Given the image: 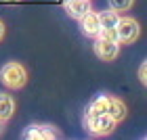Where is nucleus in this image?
I'll list each match as a JSON object with an SVG mask.
<instances>
[{"label": "nucleus", "mask_w": 147, "mask_h": 140, "mask_svg": "<svg viewBox=\"0 0 147 140\" xmlns=\"http://www.w3.org/2000/svg\"><path fill=\"white\" fill-rule=\"evenodd\" d=\"M0 82L9 90H19L28 82V69L17 61H9L0 67Z\"/></svg>", "instance_id": "nucleus-1"}, {"label": "nucleus", "mask_w": 147, "mask_h": 140, "mask_svg": "<svg viewBox=\"0 0 147 140\" xmlns=\"http://www.w3.org/2000/svg\"><path fill=\"white\" fill-rule=\"evenodd\" d=\"M84 123L92 136H109L118 128V121L107 113H97V115H84Z\"/></svg>", "instance_id": "nucleus-2"}, {"label": "nucleus", "mask_w": 147, "mask_h": 140, "mask_svg": "<svg viewBox=\"0 0 147 140\" xmlns=\"http://www.w3.org/2000/svg\"><path fill=\"white\" fill-rule=\"evenodd\" d=\"M116 31H118V42L120 44H135L139 40V36H141V25L132 17H120L118 25H116Z\"/></svg>", "instance_id": "nucleus-3"}, {"label": "nucleus", "mask_w": 147, "mask_h": 140, "mask_svg": "<svg viewBox=\"0 0 147 140\" xmlns=\"http://www.w3.org/2000/svg\"><path fill=\"white\" fill-rule=\"evenodd\" d=\"M120 42H113V40H105V38H99L95 36V42H92V50L95 55L101 59V61H116L118 55H120Z\"/></svg>", "instance_id": "nucleus-4"}, {"label": "nucleus", "mask_w": 147, "mask_h": 140, "mask_svg": "<svg viewBox=\"0 0 147 140\" xmlns=\"http://www.w3.org/2000/svg\"><path fill=\"white\" fill-rule=\"evenodd\" d=\"M23 138L25 140H53V138H61V132L49 123H34L23 132Z\"/></svg>", "instance_id": "nucleus-5"}, {"label": "nucleus", "mask_w": 147, "mask_h": 140, "mask_svg": "<svg viewBox=\"0 0 147 140\" xmlns=\"http://www.w3.org/2000/svg\"><path fill=\"white\" fill-rule=\"evenodd\" d=\"M80 21V29H82L84 36L88 38H95L99 34V29H101V23H99V13L97 11H88L82 19H78Z\"/></svg>", "instance_id": "nucleus-6"}, {"label": "nucleus", "mask_w": 147, "mask_h": 140, "mask_svg": "<svg viewBox=\"0 0 147 140\" xmlns=\"http://www.w3.org/2000/svg\"><path fill=\"white\" fill-rule=\"evenodd\" d=\"M63 6H65V13L78 21L88 11H92V0H67V2H63Z\"/></svg>", "instance_id": "nucleus-7"}, {"label": "nucleus", "mask_w": 147, "mask_h": 140, "mask_svg": "<svg viewBox=\"0 0 147 140\" xmlns=\"http://www.w3.org/2000/svg\"><path fill=\"white\" fill-rule=\"evenodd\" d=\"M105 113H107V115H111V117L120 123L126 115H128V109H126V105H124L122 98L109 96V94H107V111H105Z\"/></svg>", "instance_id": "nucleus-8"}, {"label": "nucleus", "mask_w": 147, "mask_h": 140, "mask_svg": "<svg viewBox=\"0 0 147 140\" xmlns=\"http://www.w3.org/2000/svg\"><path fill=\"white\" fill-rule=\"evenodd\" d=\"M13 115H15V98L6 92H0V119L6 123Z\"/></svg>", "instance_id": "nucleus-9"}, {"label": "nucleus", "mask_w": 147, "mask_h": 140, "mask_svg": "<svg viewBox=\"0 0 147 140\" xmlns=\"http://www.w3.org/2000/svg\"><path fill=\"white\" fill-rule=\"evenodd\" d=\"M107 111V94H97L86 107L84 115H97V113H105Z\"/></svg>", "instance_id": "nucleus-10"}, {"label": "nucleus", "mask_w": 147, "mask_h": 140, "mask_svg": "<svg viewBox=\"0 0 147 140\" xmlns=\"http://www.w3.org/2000/svg\"><path fill=\"white\" fill-rule=\"evenodd\" d=\"M118 19H120V13L116 11H103V13H99V23H101V29H107V27H116L118 25Z\"/></svg>", "instance_id": "nucleus-11"}, {"label": "nucleus", "mask_w": 147, "mask_h": 140, "mask_svg": "<svg viewBox=\"0 0 147 140\" xmlns=\"http://www.w3.org/2000/svg\"><path fill=\"white\" fill-rule=\"evenodd\" d=\"M132 4H135V0H107V6H109L111 11H116V13L130 11Z\"/></svg>", "instance_id": "nucleus-12"}, {"label": "nucleus", "mask_w": 147, "mask_h": 140, "mask_svg": "<svg viewBox=\"0 0 147 140\" xmlns=\"http://www.w3.org/2000/svg\"><path fill=\"white\" fill-rule=\"evenodd\" d=\"M99 38H105V40H113V42H118V31L116 27H107V29H99Z\"/></svg>", "instance_id": "nucleus-13"}, {"label": "nucleus", "mask_w": 147, "mask_h": 140, "mask_svg": "<svg viewBox=\"0 0 147 140\" xmlns=\"http://www.w3.org/2000/svg\"><path fill=\"white\" fill-rule=\"evenodd\" d=\"M139 82H141V84H147V63H141V65H139Z\"/></svg>", "instance_id": "nucleus-14"}, {"label": "nucleus", "mask_w": 147, "mask_h": 140, "mask_svg": "<svg viewBox=\"0 0 147 140\" xmlns=\"http://www.w3.org/2000/svg\"><path fill=\"white\" fill-rule=\"evenodd\" d=\"M2 38H4V23L0 21V40H2Z\"/></svg>", "instance_id": "nucleus-15"}, {"label": "nucleus", "mask_w": 147, "mask_h": 140, "mask_svg": "<svg viewBox=\"0 0 147 140\" xmlns=\"http://www.w3.org/2000/svg\"><path fill=\"white\" fill-rule=\"evenodd\" d=\"M2 132H4V121L0 119V136H2Z\"/></svg>", "instance_id": "nucleus-16"}, {"label": "nucleus", "mask_w": 147, "mask_h": 140, "mask_svg": "<svg viewBox=\"0 0 147 140\" xmlns=\"http://www.w3.org/2000/svg\"><path fill=\"white\" fill-rule=\"evenodd\" d=\"M4 2H19V0H4Z\"/></svg>", "instance_id": "nucleus-17"}, {"label": "nucleus", "mask_w": 147, "mask_h": 140, "mask_svg": "<svg viewBox=\"0 0 147 140\" xmlns=\"http://www.w3.org/2000/svg\"><path fill=\"white\" fill-rule=\"evenodd\" d=\"M59 2H61V4H63V2H67V0H59Z\"/></svg>", "instance_id": "nucleus-18"}]
</instances>
